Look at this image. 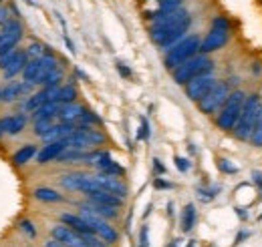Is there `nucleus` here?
I'll use <instances>...</instances> for the list:
<instances>
[{"label":"nucleus","instance_id":"f257e3e1","mask_svg":"<svg viewBox=\"0 0 262 247\" xmlns=\"http://www.w3.org/2000/svg\"><path fill=\"white\" fill-rule=\"evenodd\" d=\"M190 27H192V16L182 6V8H178V10H173V12L165 14V16L156 18L151 22V27H149V36L158 46L169 48V46H173L178 40H182L186 36Z\"/></svg>","mask_w":262,"mask_h":247},{"label":"nucleus","instance_id":"f03ea898","mask_svg":"<svg viewBox=\"0 0 262 247\" xmlns=\"http://www.w3.org/2000/svg\"><path fill=\"white\" fill-rule=\"evenodd\" d=\"M212 70H214L212 59H210L208 55L198 53L196 57H192V59H188L186 62H182L180 66H176V68L171 70V77H173V81H176L178 85H186V83H190V81L196 79V77L210 75Z\"/></svg>","mask_w":262,"mask_h":247},{"label":"nucleus","instance_id":"7ed1b4c3","mask_svg":"<svg viewBox=\"0 0 262 247\" xmlns=\"http://www.w3.org/2000/svg\"><path fill=\"white\" fill-rule=\"evenodd\" d=\"M200 44H202V40H200L198 34H190V36H184L182 40H178V42H176L173 46H169L167 53H165V59H164L165 68H167V70H173V68L180 66L182 62H186L188 59L196 57L198 53H200Z\"/></svg>","mask_w":262,"mask_h":247},{"label":"nucleus","instance_id":"20e7f679","mask_svg":"<svg viewBox=\"0 0 262 247\" xmlns=\"http://www.w3.org/2000/svg\"><path fill=\"white\" fill-rule=\"evenodd\" d=\"M260 107H262V101L258 94H248V96L244 98V105H242L238 123L232 129L234 135H236L240 141H248V139H250V133H252V129H254V123H256V117H258Z\"/></svg>","mask_w":262,"mask_h":247},{"label":"nucleus","instance_id":"39448f33","mask_svg":"<svg viewBox=\"0 0 262 247\" xmlns=\"http://www.w3.org/2000/svg\"><path fill=\"white\" fill-rule=\"evenodd\" d=\"M105 133L93 129L89 125H77V129L65 139L67 147L71 149H79V151H87V149H93L95 145H103L105 143Z\"/></svg>","mask_w":262,"mask_h":247},{"label":"nucleus","instance_id":"423d86ee","mask_svg":"<svg viewBox=\"0 0 262 247\" xmlns=\"http://www.w3.org/2000/svg\"><path fill=\"white\" fill-rule=\"evenodd\" d=\"M244 98H246V94L242 91H232L228 94V98L224 101V105L220 107V113L216 117V125L222 131H232L236 127L240 111H242V105H244Z\"/></svg>","mask_w":262,"mask_h":247},{"label":"nucleus","instance_id":"0eeeda50","mask_svg":"<svg viewBox=\"0 0 262 247\" xmlns=\"http://www.w3.org/2000/svg\"><path fill=\"white\" fill-rule=\"evenodd\" d=\"M228 36H230L228 20H226L224 16H216V18L212 20V27H210L208 34L204 36V40H202V44H200V53H202V55H210V53L222 48V46L228 42Z\"/></svg>","mask_w":262,"mask_h":247},{"label":"nucleus","instance_id":"6e6552de","mask_svg":"<svg viewBox=\"0 0 262 247\" xmlns=\"http://www.w3.org/2000/svg\"><path fill=\"white\" fill-rule=\"evenodd\" d=\"M59 66L57 59L49 53L45 57H38V59H31L27 62L25 70H23V81L31 83V85H42V81L47 79V75L51 70H55Z\"/></svg>","mask_w":262,"mask_h":247},{"label":"nucleus","instance_id":"1a4fd4ad","mask_svg":"<svg viewBox=\"0 0 262 247\" xmlns=\"http://www.w3.org/2000/svg\"><path fill=\"white\" fill-rule=\"evenodd\" d=\"M61 185L65 187L67 191H79V193H85L87 197L99 193V191H105L103 187L99 185L97 177L95 175H89V173H69L61 177Z\"/></svg>","mask_w":262,"mask_h":247},{"label":"nucleus","instance_id":"9d476101","mask_svg":"<svg viewBox=\"0 0 262 247\" xmlns=\"http://www.w3.org/2000/svg\"><path fill=\"white\" fill-rule=\"evenodd\" d=\"M228 94H230L228 83L216 81V85L208 91V94L198 101V109H200L204 115H214V113L220 111V107L224 105V101L228 98Z\"/></svg>","mask_w":262,"mask_h":247},{"label":"nucleus","instance_id":"9b49d317","mask_svg":"<svg viewBox=\"0 0 262 247\" xmlns=\"http://www.w3.org/2000/svg\"><path fill=\"white\" fill-rule=\"evenodd\" d=\"M29 62V57H27V51H10L6 55L0 57V70H2V79L4 81H12L16 75H20L25 70Z\"/></svg>","mask_w":262,"mask_h":247},{"label":"nucleus","instance_id":"f8f14e48","mask_svg":"<svg viewBox=\"0 0 262 247\" xmlns=\"http://www.w3.org/2000/svg\"><path fill=\"white\" fill-rule=\"evenodd\" d=\"M79 215L89 223V227L93 229V233H95L97 237H101L103 241H107V243H115V241H119V231H117L113 225H109L107 219L95 215V213H91V211H87V209H81Z\"/></svg>","mask_w":262,"mask_h":247},{"label":"nucleus","instance_id":"ddd939ff","mask_svg":"<svg viewBox=\"0 0 262 247\" xmlns=\"http://www.w3.org/2000/svg\"><path fill=\"white\" fill-rule=\"evenodd\" d=\"M23 34H25V27H23V22L18 18L8 20L0 31V57L10 53V51H14L16 44L20 42Z\"/></svg>","mask_w":262,"mask_h":247},{"label":"nucleus","instance_id":"4468645a","mask_svg":"<svg viewBox=\"0 0 262 247\" xmlns=\"http://www.w3.org/2000/svg\"><path fill=\"white\" fill-rule=\"evenodd\" d=\"M33 87L34 85L27 83V81L8 83L6 87L0 89V105H10V103H16L20 98H27L29 94L33 93Z\"/></svg>","mask_w":262,"mask_h":247},{"label":"nucleus","instance_id":"2eb2a0df","mask_svg":"<svg viewBox=\"0 0 262 247\" xmlns=\"http://www.w3.org/2000/svg\"><path fill=\"white\" fill-rule=\"evenodd\" d=\"M216 85V79L212 77V72L210 75H202V77H196V79H192L190 83H186L184 87H186V94H188V98L190 101H194L198 103L200 98H204L208 91L212 89Z\"/></svg>","mask_w":262,"mask_h":247},{"label":"nucleus","instance_id":"dca6fc26","mask_svg":"<svg viewBox=\"0 0 262 247\" xmlns=\"http://www.w3.org/2000/svg\"><path fill=\"white\" fill-rule=\"evenodd\" d=\"M51 237L61 241L65 247H87V241L83 235H79L75 229H71L69 225H53L51 227Z\"/></svg>","mask_w":262,"mask_h":247},{"label":"nucleus","instance_id":"f3484780","mask_svg":"<svg viewBox=\"0 0 262 247\" xmlns=\"http://www.w3.org/2000/svg\"><path fill=\"white\" fill-rule=\"evenodd\" d=\"M27 127V117L23 113L0 117V137H14Z\"/></svg>","mask_w":262,"mask_h":247},{"label":"nucleus","instance_id":"a211bd4d","mask_svg":"<svg viewBox=\"0 0 262 247\" xmlns=\"http://www.w3.org/2000/svg\"><path fill=\"white\" fill-rule=\"evenodd\" d=\"M95 177H97L99 185L103 187L105 191H109V193H113V195H117V197H121V199L127 197V185L123 183L121 177L107 175V173H101V171H99Z\"/></svg>","mask_w":262,"mask_h":247},{"label":"nucleus","instance_id":"6ab92c4d","mask_svg":"<svg viewBox=\"0 0 262 247\" xmlns=\"http://www.w3.org/2000/svg\"><path fill=\"white\" fill-rule=\"evenodd\" d=\"M65 149H67L65 139H63V141H51V143H47L42 149L36 151L34 161H36L38 165H47V163H51V161H57L59 155L63 153Z\"/></svg>","mask_w":262,"mask_h":247},{"label":"nucleus","instance_id":"aec40b11","mask_svg":"<svg viewBox=\"0 0 262 247\" xmlns=\"http://www.w3.org/2000/svg\"><path fill=\"white\" fill-rule=\"evenodd\" d=\"M182 6H184V0H158V6L154 10H147L145 12V18L154 22L156 18L165 16V14H169V12H173V10L182 8Z\"/></svg>","mask_w":262,"mask_h":247},{"label":"nucleus","instance_id":"412c9836","mask_svg":"<svg viewBox=\"0 0 262 247\" xmlns=\"http://www.w3.org/2000/svg\"><path fill=\"white\" fill-rule=\"evenodd\" d=\"M61 221H63L65 225H69L71 229H75V231H77L79 235H83V237H87V235H95V233H93V229L89 227V223H87L81 215L63 213V215H61Z\"/></svg>","mask_w":262,"mask_h":247},{"label":"nucleus","instance_id":"4be33fe9","mask_svg":"<svg viewBox=\"0 0 262 247\" xmlns=\"http://www.w3.org/2000/svg\"><path fill=\"white\" fill-rule=\"evenodd\" d=\"M83 113H85V107H81V105H77V103H69V105H63V107H61L57 119H59V123L77 125Z\"/></svg>","mask_w":262,"mask_h":247},{"label":"nucleus","instance_id":"5701e85b","mask_svg":"<svg viewBox=\"0 0 262 247\" xmlns=\"http://www.w3.org/2000/svg\"><path fill=\"white\" fill-rule=\"evenodd\" d=\"M81 209H87L95 215L103 217V219H115L119 215V207H113V205H103V203H95V201H87L81 205Z\"/></svg>","mask_w":262,"mask_h":247},{"label":"nucleus","instance_id":"b1692460","mask_svg":"<svg viewBox=\"0 0 262 247\" xmlns=\"http://www.w3.org/2000/svg\"><path fill=\"white\" fill-rule=\"evenodd\" d=\"M61 103H47L42 107H38L33 113V121H55L59 117V111H61Z\"/></svg>","mask_w":262,"mask_h":247},{"label":"nucleus","instance_id":"393cba45","mask_svg":"<svg viewBox=\"0 0 262 247\" xmlns=\"http://www.w3.org/2000/svg\"><path fill=\"white\" fill-rule=\"evenodd\" d=\"M33 195H34V199L45 201V203H59V201L65 199L59 191H55V189H51V187H36L33 191Z\"/></svg>","mask_w":262,"mask_h":247},{"label":"nucleus","instance_id":"a878e982","mask_svg":"<svg viewBox=\"0 0 262 247\" xmlns=\"http://www.w3.org/2000/svg\"><path fill=\"white\" fill-rule=\"evenodd\" d=\"M89 201H95V203H103V205H113V207H121L123 205V199L109 193V191H99V193H93L87 197Z\"/></svg>","mask_w":262,"mask_h":247},{"label":"nucleus","instance_id":"bb28decb","mask_svg":"<svg viewBox=\"0 0 262 247\" xmlns=\"http://www.w3.org/2000/svg\"><path fill=\"white\" fill-rule=\"evenodd\" d=\"M36 147L34 145H25V147H20L16 153L12 155V163L16 165V167H23V165H27L29 161H33L34 157H36Z\"/></svg>","mask_w":262,"mask_h":247},{"label":"nucleus","instance_id":"cd10ccee","mask_svg":"<svg viewBox=\"0 0 262 247\" xmlns=\"http://www.w3.org/2000/svg\"><path fill=\"white\" fill-rule=\"evenodd\" d=\"M196 225V207L192 203H188L182 211V231L184 233H190Z\"/></svg>","mask_w":262,"mask_h":247},{"label":"nucleus","instance_id":"c85d7f7f","mask_svg":"<svg viewBox=\"0 0 262 247\" xmlns=\"http://www.w3.org/2000/svg\"><path fill=\"white\" fill-rule=\"evenodd\" d=\"M77 98V89L73 85H65V87H59V93L55 103H61V105H69V103H75Z\"/></svg>","mask_w":262,"mask_h":247},{"label":"nucleus","instance_id":"c756f323","mask_svg":"<svg viewBox=\"0 0 262 247\" xmlns=\"http://www.w3.org/2000/svg\"><path fill=\"white\" fill-rule=\"evenodd\" d=\"M254 147H262V107L258 111V117H256V123H254V129L250 133V139H248Z\"/></svg>","mask_w":262,"mask_h":247},{"label":"nucleus","instance_id":"7c9ffc66","mask_svg":"<svg viewBox=\"0 0 262 247\" xmlns=\"http://www.w3.org/2000/svg\"><path fill=\"white\" fill-rule=\"evenodd\" d=\"M61 81H63V68L57 66L55 70H51V72L47 75V79L42 81L40 87H57V85H61Z\"/></svg>","mask_w":262,"mask_h":247},{"label":"nucleus","instance_id":"2f4dec72","mask_svg":"<svg viewBox=\"0 0 262 247\" xmlns=\"http://www.w3.org/2000/svg\"><path fill=\"white\" fill-rule=\"evenodd\" d=\"M45 55H49V51H47V46L40 44V42H33V44L27 48L29 61H31V59H38V57H45Z\"/></svg>","mask_w":262,"mask_h":247},{"label":"nucleus","instance_id":"473e14b6","mask_svg":"<svg viewBox=\"0 0 262 247\" xmlns=\"http://www.w3.org/2000/svg\"><path fill=\"white\" fill-rule=\"evenodd\" d=\"M101 173H107V175H115V177H123V175H125V169L113 161V163H109V165H107V167H105Z\"/></svg>","mask_w":262,"mask_h":247},{"label":"nucleus","instance_id":"72a5a7b5","mask_svg":"<svg viewBox=\"0 0 262 247\" xmlns=\"http://www.w3.org/2000/svg\"><path fill=\"white\" fill-rule=\"evenodd\" d=\"M18 227H20V231H25L29 237H34V235H36V229H34L33 221H29V219H23V221L18 223Z\"/></svg>","mask_w":262,"mask_h":247},{"label":"nucleus","instance_id":"f704fd0d","mask_svg":"<svg viewBox=\"0 0 262 247\" xmlns=\"http://www.w3.org/2000/svg\"><path fill=\"white\" fill-rule=\"evenodd\" d=\"M85 241H87V247H109V243L103 241V239L97 237V235H87Z\"/></svg>","mask_w":262,"mask_h":247},{"label":"nucleus","instance_id":"c9c22d12","mask_svg":"<svg viewBox=\"0 0 262 247\" xmlns=\"http://www.w3.org/2000/svg\"><path fill=\"white\" fill-rule=\"evenodd\" d=\"M149 137V125H147V119L141 117V127H139V133H137V139H147Z\"/></svg>","mask_w":262,"mask_h":247},{"label":"nucleus","instance_id":"e433bc0d","mask_svg":"<svg viewBox=\"0 0 262 247\" xmlns=\"http://www.w3.org/2000/svg\"><path fill=\"white\" fill-rule=\"evenodd\" d=\"M147 233H149V229H147V225H143V227H141V231H139V247H149Z\"/></svg>","mask_w":262,"mask_h":247},{"label":"nucleus","instance_id":"4c0bfd02","mask_svg":"<svg viewBox=\"0 0 262 247\" xmlns=\"http://www.w3.org/2000/svg\"><path fill=\"white\" fill-rule=\"evenodd\" d=\"M176 167H178L182 173H186V171L190 169V161L184 159V157H176Z\"/></svg>","mask_w":262,"mask_h":247},{"label":"nucleus","instance_id":"58836bf2","mask_svg":"<svg viewBox=\"0 0 262 247\" xmlns=\"http://www.w3.org/2000/svg\"><path fill=\"white\" fill-rule=\"evenodd\" d=\"M218 167H220L222 171H226V173H236V167L228 165V161H226V159H220V161H218Z\"/></svg>","mask_w":262,"mask_h":247},{"label":"nucleus","instance_id":"ea45409f","mask_svg":"<svg viewBox=\"0 0 262 247\" xmlns=\"http://www.w3.org/2000/svg\"><path fill=\"white\" fill-rule=\"evenodd\" d=\"M117 70L121 72V77H131V70L127 68V66H123L121 62H117Z\"/></svg>","mask_w":262,"mask_h":247},{"label":"nucleus","instance_id":"a19ab883","mask_svg":"<svg viewBox=\"0 0 262 247\" xmlns=\"http://www.w3.org/2000/svg\"><path fill=\"white\" fill-rule=\"evenodd\" d=\"M45 247H65V245H63L61 241H57V239H53V237H51L49 241H45Z\"/></svg>","mask_w":262,"mask_h":247},{"label":"nucleus","instance_id":"79ce46f5","mask_svg":"<svg viewBox=\"0 0 262 247\" xmlns=\"http://www.w3.org/2000/svg\"><path fill=\"white\" fill-rule=\"evenodd\" d=\"M8 20H10V18H8V12H6V10H2V8H0V24H2V27H4V24H6V22H8Z\"/></svg>","mask_w":262,"mask_h":247},{"label":"nucleus","instance_id":"37998d69","mask_svg":"<svg viewBox=\"0 0 262 247\" xmlns=\"http://www.w3.org/2000/svg\"><path fill=\"white\" fill-rule=\"evenodd\" d=\"M154 167H156V171H158V173H165V167L160 163V159H154Z\"/></svg>","mask_w":262,"mask_h":247},{"label":"nucleus","instance_id":"c03bdc74","mask_svg":"<svg viewBox=\"0 0 262 247\" xmlns=\"http://www.w3.org/2000/svg\"><path fill=\"white\" fill-rule=\"evenodd\" d=\"M154 185L158 187V189H169L171 183H165V181H162V179H156V183H154Z\"/></svg>","mask_w":262,"mask_h":247},{"label":"nucleus","instance_id":"a18cd8bd","mask_svg":"<svg viewBox=\"0 0 262 247\" xmlns=\"http://www.w3.org/2000/svg\"><path fill=\"white\" fill-rule=\"evenodd\" d=\"M248 235H250V233H246V231H244V233H240V235L236 237V243H240V241H242V239H246Z\"/></svg>","mask_w":262,"mask_h":247},{"label":"nucleus","instance_id":"49530a36","mask_svg":"<svg viewBox=\"0 0 262 247\" xmlns=\"http://www.w3.org/2000/svg\"><path fill=\"white\" fill-rule=\"evenodd\" d=\"M167 247H180V239H173V241H169V245Z\"/></svg>","mask_w":262,"mask_h":247},{"label":"nucleus","instance_id":"de8ad7c7","mask_svg":"<svg viewBox=\"0 0 262 247\" xmlns=\"http://www.w3.org/2000/svg\"><path fill=\"white\" fill-rule=\"evenodd\" d=\"M186 247H196V241H194V239H190V241H188V245Z\"/></svg>","mask_w":262,"mask_h":247},{"label":"nucleus","instance_id":"09e8293b","mask_svg":"<svg viewBox=\"0 0 262 247\" xmlns=\"http://www.w3.org/2000/svg\"><path fill=\"white\" fill-rule=\"evenodd\" d=\"M0 4H2V0H0Z\"/></svg>","mask_w":262,"mask_h":247},{"label":"nucleus","instance_id":"8fccbe9b","mask_svg":"<svg viewBox=\"0 0 262 247\" xmlns=\"http://www.w3.org/2000/svg\"><path fill=\"white\" fill-rule=\"evenodd\" d=\"M154 2H158V0H154Z\"/></svg>","mask_w":262,"mask_h":247}]
</instances>
